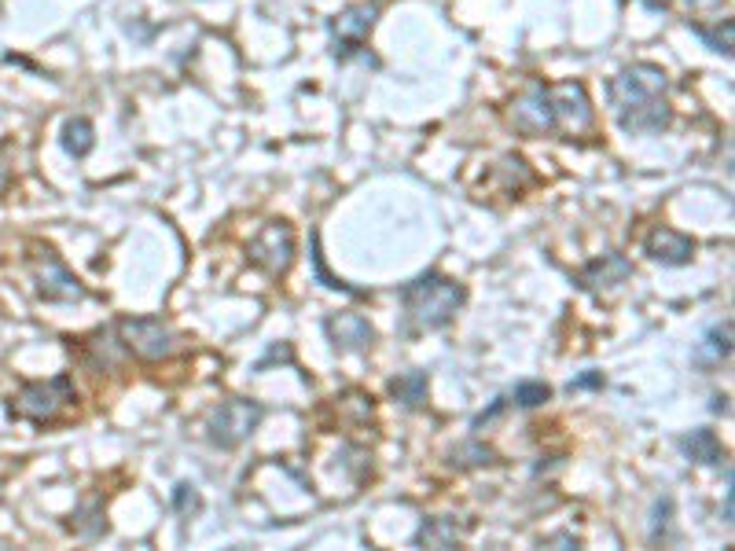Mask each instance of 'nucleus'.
Returning a JSON list of instances; mask_svg holds the SVG:
<instances>
[{
  "mask_svg": "<svg viewBox=\"0 0 735 551\" xmlns=\"http://www.w3.org/2000/svg\"><path fill=\"white\" fill-rule=\"evenodd\" d=\"M669 78L655 63H633L614 74L607 85V100L625 133H662L673 118L666 103Z\"/></svg>",
  "mask_w": 735,
  "mask_h": 551,
  "instance_id": "obj_1",
  "label": "nucleus"
},
{
  "mask_svg": "<svg viewBox=\"0 0 735 551\" xmlns=\"http://www.w3.org/2000/svg\"><path fill=\"white\" fill-rule=\"evenodd\" d=\"M464 302V283L449 280L441 272H423L419 280H412L401 291L408 331H441V327H449Z\"/></svg>",
  "mask_w": 735,
  "mask_h": 551,
  "instance_id": "obj_2",
  "label": "nucleus"
},
{
  "mask_svg": "<svg viewBox=\"0 0 735 551\" xmlns=\"http://www.w3.org/2000/svg\"><path fill=\"white\" fill-rule=\"evenodd\" d=\"M118 338L129 353L140 360H170L181 349V338L173 335L170 324H162L159 316H122L118 320Z\"/></svg>",
  "mask_w": 735,
  "mask_h": 551,
  "instance_id": "obj_3",
  "label": "nucleus"
},
{
  "mask_svg": "<svg viewBox=\"0 0 735 551\" xmlns=\"http://www.w3.org/2000/svg\"><path fill=\"white\" fill-rule=\"evenodd\" d=\"M261 419H265V408L258 401L232 397L221 408H214V416L206 423V438L214 441L217 449H236L261 427Z\"/></svg>",
  "mask_w": 735,
  "mask_h": 551,
  "instance_id": "obj_4",
  "label": "nucleus"
},
{
  "mask_svg": "<svg viewBox=\"0 0 735 551\" xmlns=\"http://www.w3.org/2000/svg\"><path fill=\"white\" fill-rule=\"evenodd\" d=\"M34 280H37V294L45 298V302H81L85 298V287L74 272L63 265L52 247H34Z\"/></svg>",
  "mask_w": 735,
  "mask_h": 551,
  "instance_id": "obj_5",
  "label": "nucleus"
},
{
  "mask_svg": "<svg viewBox=\"0 0 735 551\" xmlns=\"http://www.w3.org/2000/svg\"><path fill=\"white\" fill-rule=\"evenodd\" d=\"M508 118H511V125H515L522 136L555 133V129H559V122H555L552 85H541V81H533L530 89H526L519 100L511 103Z\"/></svg>",
  "mask_w": 735,
  "mask_h": 551,
  "instance_id": "obj_6",
  "label": "nucleus"
},
{
  "mask_svg": "<svg viewBox=\"0 0 735 551\" xmlns=\"http://www.w3.org/2000/svg\"><path fill=\"white\" fill-rule=\"evenodd\" d=\"M247 254H250V261L261 265L269 276H283L294 261V228L287 225V221H269V225H261L258 236L250 239Z\"/></svg>",
  "mask_w": 735,
  "mask_h": 551,
  "instance_id": "obj_7",
  "label": "nucleus"
},
{
  "mask_svg": "<svg viewBox=\"0 0 735 551\" xmlns=\"http://www.w3.org/2000/svg\"><path fill=\"white\" fill-rule=\"evenodd\" d=\"M70 401H74V383H70V375H56V379H48V383H26L19 401H15V412L26 419L45 423V419H56Z\"/></svg>",
  "mask_w": 735,
  "mask_h": 551,
  "instance_id": "obj_8",
  "label": "nucleus"
},
{
  "mask_svg": "<svg viewBox=\"0 0 735 551\" xmlns=\"http://www.w3.org/2000/svg\"><path fill=\"white\" fill-rule=\"evenodd\" d=\"M552 103H555V122L566 133H581V129L592 125V103H588V92L581 81L552 85Z\"/></svg>",
  "mask_w": 735,
  "mask_h": 551,
  "instance_id": "obj_9",
  "label": "nucleus"
},
{
  "mask_svg": "<svg viewBox=\"0 0 735 551\" xmlns=\"http://www.w3.org/2000/svg\"><path fill=\"white\" fill-rule=\"evenodd\" d=\"M375 19H379V4H353L346 8L342 15H335V23H331V34H335V52H353V48H361V41L372 34Z\"/></svg>",
  "mask_w": 735,
  "mask_h": 551,
  "instance_id": "obj_10",
  "label": "nucleus"
},
{
  "mask_svg": "<svg viewBox=\"0 0 735 551\" xmlns=\"http://www.w3.org/2000/svg\"><path fill=\"white\" fill-rule=\"evenodd\" d=\"M644 250L651 261L677 269V265H688V261L695 258V239L677 232V228H655V232L644 239Z\"/></svg>",
  "mask_w": 735,
  "mask_h": 551,
  "instance_id": "obj_11",
  "label": "nucleus"
},
{
  "mask_svg": "<svg viewBox=\"0 0 735 551\" xmlns=\"http://www.w3.org/2000/svg\"><path fill=\"white\" fill-rule=\"evenodd\" d=\"M629 276H633V265H629L625 254H603V258L588 261L585 269H581V276H577V283H581L585 291H603V287L625 283Z\"/></svg>",
  "mask_w": 735,
  "mask_h": 551,
  "instance_id": "obj_12",
  "label": "nucleus"
},
{
  "mask_svg": "<svg viewBox=\"0 0 735 551\" xmlns=\"http://www.w3.org/2000/svg\"><path fill=\"white\" fill-rule=\"evenodd\" d=\"M324 331H328V338L339 349H368L372 346V338H375L368 316H361V313L328 316V320H324Z\"/></svg>",
  "mask_w": 735,
  "mask_h": 551,
  "instance_id": "obj_13",
  "label": "nucleus"
},
{
  "mask_svg": "<svg viewBox=\"0 0 735 551\" xmlns=\"http://www.w3.org/2000/svg\"><path fill=\"white\" fill-rule=\"evenodd\" d=\"M728 357H732V324L724 320V324H713L702 335V342L695 346V364L702 372H710V368H721Z\"/></svg>",
  "mask_w": 735,
  "mask_h": 551,
  "instance_id": "obj_14",
  "label": "nucleus"
},
{
  "mask_svg": "<svg viewBox=\"0 0 735 551\" xmlns=\"http://www.w3.org/2000/svg\"><path fill=\"white\" fill-rule=\"evenodd\" d=\"M680 449H684V456H688L691 463H702V467H717V463L724 460L721 438L706 427L684 434V438H680Z\"/></svg>",
  "mask_w": 735,
  "mask_h": 551,
  "instance_id": "obj_15",
  "label": "nucleus"
},
{
  "mask_svg": "<svg viewBox=\"0 0 735 551\" xmlns=\"http://www.w3.org/2000/svg\"><path fill=\"white\" fill-rule=\"evenodd\" d=\"M460 540H464V529L456 526V518H427L416 529L412 544L416 548H456Z\"/></svg>",
  "mask_w": 735,
  "mask_h": 551,
  "instance_id": "obj_16",
  "label": "nucleus"
},
{
  "mask_svg": "<svg viewBox=\"0 0 735 551\" xmlns=\"http://www.w3.org/2000/svg\"><path fill=\"white\" fill-rule=\"evenodd\" d=\"M390 394L405 408H419L427 401V372H405L390 379Z\"/></svg>",
  "mask_w": 735,
  "mask_h": 551,
  "instance_id": "obj_17",
  "label": "nucleus"
},
{
  "mask_svg": "<svg viewBox=\"0 0 735 551\" xmlns=\"http://www.w3.org/2000/svg\"><path fill=\"white\" fill-rule=\"evenodd\" d=\"M96 144V136H92V122L89 118H70L63 125V147H67L74 158H85Z\"/></svg>",
  "mask_w": 735,
  "mask_h": 551,
  "instance_id": "obj_18",
  "label": "nucleus"
},
{
  "mask_svg": "<svg viewBox=\"0 0 735 551\" xmlns=\"http://www.w3.org/2000/svg\"><path fill=\"white\" fill-rule=\"evenodd\" d=\"M497 460V452L489 449V445H460V449L453 452V463L456 467H486V463Z\"/></svg>",
  "mask_w": 735,
  "mask_h": 551,
  "instance_id": "obj_19",
  "label": "nucleus"
},
{
  "mask_svg": "<svg viewBox=\"0 0 735 551\" xmlns=\"http://www.w3.org/2000/svg\"><path fill=\"white\" fill-rule=\"evenodd\" d=\"M732 30H735L732 23L717 26V30H706V26H695V34H699L702 41H706V45L713 48V52H724V56H732Z\"/></svg>",
  "mask_w": 735,
  "mask_h": 551,
  "instance_id": "obj_20",
  "label": "nucleus"
},
{
  "mask_svg": "<svg viewBox=\"0 0 735 551\" xmlns=\"http://www.w3.org/2000/svg\"><path fill=\"white\" fill-rule=\"evenodd\" d=\"M548 397H552V390H548L544 383H519L515 386V405L519 408H537V405H544Z\"/></svg>",
  "mask_w": 735,
  "mask_h": 551,
  "instance_id": "obj_21",
  "label": "nucleus"
},
{
  "mask_svg": "<svg viewBox=\"0 0 735 551\" xmlns=\"http://www.w3.org/2000/svg\"><path fill=\"white\" fill-rule=\"evenodd\" d=\"M173 507H177L181 515H195V511H203V496L195 493V485L181 482L173 489Z\"/></svg>",
  "mask_w": 735,
  "mask_h": 551,
  "instance_id": "obj_22",
  "label": "nucleus"
},
{
  "mask_svg": "<svg viewBox=\"0 0 735 551\" xmlns=\"http://www.w3.org/2000/svg\"><path fill=\"white\" fill-rule=\"evenodd\" d=\"M669 515H673V500L669 496H662L655 504V522H651V540H666V529H669Z\"/></svg>",
  "mask_w": 735,
  "mask_h": 551,
  "instance_id": "obj_23",
  "label": "nucleus"
},
{
  "mask_svg": "<svg viewBox=\"0 0 735 551\" xmlns=\"http://www.w3.org/2000/svg\"><path fill=\"white\" fill-rule=\"evenodd\" d=\"M592 386H603V372H585L581 379H574V383H570V394H574V390H592Z\"/></svg>",
  "mask_w": 735,
  "mask_h": 551,
  "instance_id": "obj_24",
  "label": "nucleus"
},
{
  "mask_svg": "<svg viewBox=\"0 0 735 551\" xmlns=\"http://www.w3.org/2000/svg\"><path fill=\"white\" fill-rule=\"evenodd\" d=\"M548 548H577V537H570V533H555V537L544 540Z\"/></svg>",
  "mask_w": 735,
  "mask_h": 551,
  "instance_id": "obj_25",
  "label": "nucleus"
},
{
  "mask_svg": "<svg viewBox=\"0 0 735 551\" xmlns=\"http://www.w3.org/2000/svg\"><path fill=\"white\" fill-rule=\"evenodd\" d=\"M724 522H732V489L724 493Z\"/></svg>",
  "mask_w": 735,
  "mask_h": 551,
  "instance_id": "obj_26",
  "label": "nucleus"
}]
</instances>
